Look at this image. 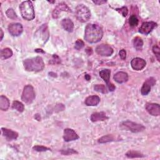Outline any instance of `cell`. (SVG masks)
Segmentation results:
<instances>
[{"label": "cell", "mask_w": 160, "mask_h": 160, "mask_svg": "<svg viewBox=\"0 0 160 160\" xmlns=\"http://www.w3.org/2000/svg\"><path fill=\"white\" fill-rule=\"evenodd\" d=\"M116 11L121 14H122V15L124 17H126L128 13V10L127 7H123L121 8H117Z\"/></svg>", "instance_id": "cell-35"}, {"label": "cell", "mask_w": 160, "mask_h": 160, "mask_svg": "<svg viewBox=\"0 0 160 160\" xmlns=\"http://www.w3.org/2000/svg\"><path fill=\"white\" fill-rule=\"evenodd\" d=\"M49 31L47 24H44L40 26L34 34L36 42L42 46H43L47 43L49 39Z\"/></svg>", "instance_id": "cell-4"}, {"label": "cell", "mask_w": 160, "mask_h": 160, "mask_svg": "<svg viewBox=\"0 0 160 160\" xmlns=\"http://www.w3.org/2000/svg\"><path fill=\"white\" fill-rule=\"evenodd\" d=\"M110 74H111V71L108 69H103L100 72V77L106 83V85L108 87L109 90L110 91H114L116 89V87L113 84L109 83Z\"/></svg>", "instance_id": "cell-9"}, {"label": "cell", "mask_w": 160, "mask_h": 160, "mask_svg": "<svg viewBox=\"0 0 160 160\" xmlns=\"http://www.w3.org/2000/svg\"><path fill=\"white\" fill-rule=\"evenodd\" d=\"M153 52L155 55L158 61H160V49L158 46L155 45L153 47Z\"/></svg>", "instance_id": "cell-33"}, {"label": "cell", "mask_w": 160, "mask_h": 160, "mask_svg": "<svg viewBox=\"0 0 160 160\" xmlns=\"http://www.w3.org/2000/svg\"><path fill=\"white\" fill-rule=\"evenodd\" d=\"M35 51L37 52V53H45V52L42 50H41V49H36V50H35Z\"/></svg>", "instance_id": "cell-42"}, {"label": "cell", "mask_w": 160, "mask_h": 160, "mask_svg": "<svg viewBox=\"0 0 160 160\" xmlns=\"http://www.w3.org/2000/svg\"><path fill=\"white\" fill-rule=\"evenodd\" d=\"M86 52H87V53L88 55H91L93 53L92 48H88L86 50Z\"/></svg>", "instance_id": "cell-39"}, {"label": "cell", "mask_w": 160, "mask_h": 160, "mask_svg": "<svg viewBox=\"0 0 160 160\" xmlns=\"http://www.w3.org/2000/svg\"><path fill=\"white\" fill-rule=\"evenodd\" d=\"M13 55V51L10 48H6L3 49L0 53V56L2 60H7L11 58Z\"/></svg>", "instance_id": "cell-23"}, {"label": "cell", "mask_w": 160, "mask_h": 160, "mask_svg": "<svg viewBox=\"0 0 160 160\" xmlns=\"http://www.w3.org/2000/svg\"><path fill=\"white\" fill-rule=\"evenodd\" d=\"M94 90L99 93H101L103 94H106L108 93L107 89L106 87L103 85H96L94 87Z\"/></svg>", "instance_id": "cell-28"}, {"label": "cell", "mask_w": 160, "mask_h": 160, "mask_svg": "<svg viewBox=\"0 0 160 160\" xmlns=\"http://www.w3.org/2000/svg\"><path fill=\"white\" fill-rule=\"evenodd\" d=\"M96 52L102 56H110L113 53V50L108 45L102 44L96 47Z\"/></svg>", "instance_id": "cell-8"}, {"label": "cell", "mask_w": 160, "mask_h": 160, "mask_svg": "<svg viewBox=\"0 0 160 160\" xmlns=\"http://www.w3.org/2000/svg\"><path fill=\"white\" fill-rule=\"evenodd\" d=\"M103 36L102 28L98 24H88L85 32V39L90 43H96L99 42Z\"/></svg>", "instance_id": "cell-1"}, {"label": "cell", "mask_w": 160, "mask_h": 160, "mask_svg": "<svg viewBox=\"0 0 160 160\" xmlns=\"http://www.w3.org/2000/svg\"><path fill=\"white\" fill-rule=\"evenodd\" d=\"M146 64V62L142 58H135L132 60L131 62V67L133 69L136 71L142 70Z\"/></svg>", "instance_id": "cell-16"}, {"label": "cell", "mask_w": 160, "mask_h": 160, "mask_svg": "<svg viewBox=\"0 0 160 160\" xmlns=\"http://www.w3.org/2000/svg\"><path fill=\"white\" fill-rule=\"evenodd\" d=\"M100 102V98L98 96H90L87 98L85 100V104L87 106H97Z\"/></svg>", "instance_id": "cell-20"}, {"label": "cell", "mask_w": 160, "mask_h": 160, "mask_svg": "<svg viewBox=\"0 0 160 160\" xmlns=\"http://www.w3.org/2000/svg\"><path fill=\"white\" fill-rule=\"evenodd\" d=\"M9 33L13 36H20L23 31V28L21 24L18 23H13L8 26Z\"/></svg>", "instance_id": "cell-10"}, {"label": "cell", "mask_w": 160, "mask_h": 160, "mask_svg": "<svg viewBox=\"0 0 160 160\" xmlns=\"http://www.w3.org/2000/svg\"><path fill=\"white\" fill-rule=\"evenodd\" d=\"M33 149L36 151H38V152H43V151H48V150H51L50 148H47V147H45L44 146H39V145H36V146H34Z\"/></svg>", "instance_id": "cell-32"}, {"label": "cell", "mask_w": 160, "mask_h": 160, "mask_svg": "<svg viewBox=\"0 0 160 160\" xmlns=\"http://www.w3.org/2000/svg\"><path fill=\"white\" fill-rule=\"evenodd\" d=\"M12 107L13 109L17 110L18 111L22 113L24 111V105L22 103L18 101H14L13 102V104H12Z\"/></svg>", "instance_id": "cell-25"}, {"label": "cell", "mask_w": 160, "mask_h": 160, "mask_svg": "<svg viewBox=\"0 0 160 160\" xmlns=\"http://www.w3.org/2000/svg\"><path fill=\"white\" fill-rule=\"evenodd\" d=\"M61 153L63 155H71L73 154H78V152L73 149H67L64 150H61Z\"/></svg>", "instance_id": "cell-34"}, {"label": "cell", "mask_w": 160, "mask_h": 160, "mask_svg": "<svg viewBox=\"0 0 160 160\" xmlns=\"http://www.w3.org/2000/svg\"><path fill=\"white\" fill-rule=\"evenodd\" d=\"M10 107V101L5 96H0V109L3 111H7Z\"/></svg>", "instance_id": "cell-22"}, {"label": "cell", "mask_w": 160, "mask_h": 160, "mask_svg": "<svg viewBox=\"0 0 160 160\" xmlns=\"http://www.w3.org/2000/svg\"><path fill=\"white\" fill-rule=\"evenodd\" d=\"M0 31H1V33H2V37H1V40L3 39V36H4V33H3V29L1 28V29H0Z\"/></svg>", "instance_id": "cell-43"}, {"label": "cell", "mask_w": 160, "mask_h": 160, "mask_svg": "<svg viewBox=\"0 0 160 160\" xmlns=\"http://www.w3.org/2000/svg\"><path fill=\"white\" fill-rule=\"evenodd\" d=\"M93 3L97 5H101L106 3V1H100V0H97V1H93Z\"/></svg>", "instance_id": "cell-38"}, {"label": "cell", "mask_w": 160, "mask_h": 160, "mask_svg": "<svg viewBox=\"0 0 160 160\" xmlns=\"http://www.w3.org/2000/svg\"><path fill=\"white\" fill-rule=\"evenodd\" d=\"M114 140V138L113 135H108L103 136L101 138H100L98 140V143H106L113 141Z\"/></svg>", "instance_id": "cell-26"}, {"label": "cell", "mask_w": 160, "mask_h": 160, "mask_svg": "<svg viewBox=\"0 0 160 160\" xmlns=\"http://www.w3.org/2000/svg\"><path fill=\"white\" fill-rule=\"evenodd\" d=\"M23 65L25 69L28 71L39 72L42 71L45 68V63L43 58L40 56L24 60Z\"/></svg>", "instance_id": "cell-2"}, {"label": "cell", "mask_w": 160, "mask_h": 160, "mask_svg": "<svg viewBox=\"0 0 160 160\" xmlns=\"http://www.w3.org/2000/svg\"><path fill=\"white\" fill-rule=\"evenodd\" d=\"M85 77V79L87 80V81H90V80L91 79V76L89 74H86Z\"/></svg>", "instance_id": "cell-41"}, {"label": "cell", "mask_w": 160, "mask_h": 160, "mask_svg": "<svg viewBox=\"0 0 160 160\" xmlns=\"http://www.w3.org/2000/svg\"><path fill=\"white\" fill-rule=\"evenodd\" d=\"M138 19L137 18V17L135 15H132L130 16V19H129V24L132 27H135L137 26L138 24Z\"/></svg>", "instance_id": "cell-29"}, {"label": "cell", "mask_w": 160, "mask_h": 160, "mask_svg": "<svg viewBox=\"0 0 160 160\" xmlns=\"http://www.w3.org/2000/svg\"><path fill=\"white\" fill-rule=\"evenodd\" d=\"M122 125L133 133H139L145 130V127L142 125H140L130 121L124 122L122 123Z\"/></svg>", "instance_id": "cell-7"}, {"label": "cell", "mask_w": 160, "mask_h": 160, "mask_svg": "<svg viewBox=\"0 0 160 160\" xmlns=\"http://www.w3.org/2000/svg\"><path fill=\"white\" fill-rule=\"evenodd\" d=\"M146 109L152 116H159L160 115V106L157 103H148L146 104Z\"/></svg>", "instance_id": "cell-15"}, {"label": "cell", "mask_w": 160, "mask_h": 160, "mask_svg": "<svg viewBox=\"0 0 160 160\" xmlns=\"http://www.w3.org/2000/svg\"><path fill=\"white\" fill-rule=\"evenodd\" d=\"M119 56L121 58L122 60H125L127 58V53L126 51L125 50H120L119 53Z\"/></svg>", "instance_id": "cell-37"}, {"label": "cell", "mask_w": 160, "mask_h": 160, "mask_svg": "<svg viewBox=\"0 0 160 160\" xmlns=\"http://www.w3.org/2000/svg\"><path fill=\"white\" fill-rule=\"evenodd\" d=\"M6 14H7V16L10 18V19H12V20H15L17 18V15L15 13V11H14L13 9L12 8H9L7 12H6Z\"/></svg>", "instance_id": "cell-30"}, {"label": "cell", "mask_w": 160, "mask_h": 160, "mask_svg": "<svg viewBox=\"0 0 160 160\" xmlns=\"http://www.w3.org/2000/svg\"><path fill=\"white\" fill-rule=\"evenodd\" d=\"M156 83V79L154 78H149L144 83L141 89V93L143 96L147 95L151 91V88Z\"/></svg>", "instance_id": "cell-12"}, {"label": "cell", "mask_w": 160, "mask_h": 160, "mask_svg": "<svg viewBox=\"0 0 160 160\" xmlns=\"http://www.w3.org/2000/svg\"><path fill=\"white\" fill-rule=\"evenodd\" d=\"M20 13L22 17L28 21L33 20L35 17L34 10L31 2L26 1L23 2L20 5Z\"/></svg>", "instance_id": "cell-3"}, {"label": "cell", "mask_w": 160, "mask_h": 160, "mask_svg": "<svg viewBox=\"0 0 160 160\" xmlns=\"http://www.w3.org/2000/svg\"><path fill=\"white\" fill-rule=\"evenodd\" d=\"M84 46H85V43L82 41V39H78L75 43L74 48L77 50H79L82 49L84 47Z\"/></svg>", "instance_id": "cell-31"}, {"label": "cell", "mask_w": 160, "mask_h": 160, "mask_svg": "<svg viewBox=\"0 0 160 160\" xmlns=\"http://www.w3.org/2000/svg\"><path fill=\"white\" fill-rule=\"evenodd\" d=\"M133 45L137 51H141L143 47V42L141 38L136 37L134 39Z\"/></svg>", "instance_id": "cell-24"}, {"label": "cell", "mask_w": 160, "mask_h": 160, "mask_svg": "<svg viewBox=\"0 0 160 160\" xmlns=\"http://www.w3.org/2000/svg\"><path fill=\"white\" fill-rule=\"evenodd\" d=\"M61 25L64 29L68 32H72L74 29V23L69 18L63 20L61 21Z\"/></svg>", "instance_id": "cell-21"}, {"label": "cell", "mask_w": 160, "mask_h": 160, "mask_svg": "<svg viewBox=\"0 0 160 160\" xmlns=\"http://www.w3.org/2000/svg\"><path fill=\"white\" fill-rule=\"evenodd\" d=\"M76 18L82 23L88 21L91 17V12L89 8L85 5L81 4L76 8Z\"/></svg>", "instance_id": "cell-5"}, {"label": "cell", "mask_w": 160, "mask_h": 160, "mask_svg": "<svg viewBox=\"0 0 160 160\" xmlns=\"http://www.w3.org/2000/svg\"><path fill=\"white\" fill-rule=\"evenodd\" d=\"M114 81L118 83H124L128 82V75L127 73L123 71H119L116 73L113 77Z\"/></svg>", "instance_id": "cell-17"}, {"label": "cell", "mask_w": 160, "mask_h": 160, "mask_svg": "<svg viewBox=\"0 0 160 160\" xmlns=\"http://www.w3.org/2000/svg\"><path fill=\"white\" fill-rule=\"evenodd\" d=\"M156 26L157 24L155 22H144L140 28V33L143 34H148Z\"/></svg>", "instance_id": "cell-13"}, {"label": "cell", "mask_w": 160, "mask_h": 160, "mask_svg": "<svg viewBox=\"0 0 160 160\" xmlns=\"http://www.w3.org/2000/svg\"><path fill=\"white\" fill-rule=\"evenodd\" d=\"M34 118H35L36 120H38V121H41V116H40V115L38 114H35Z\"/></svg>", "instance_id": "cell-40"}, {"label": "cell", "mask_w": 160, "mask_h": 160, "mask_svg": "<svg viewBox=\"0 0 160 160\" xmlns=\"http://www.w3.org/2000/svg\"><path fill=\"white\" fill-rule=\"evenodd\" d=\"M63 11H67V12H71V9L68 7V6L64 3H59L55 10L53 11L52 16L54 19H57L59 18L60 15Z\"/></svg>", "instance_id": "cell-11"}, {"label": "cell", "mask_w": 160, "mask_h": 160, "mask_svg": "<svg viewBox=\"0 0 160 160\" xmlns=\"http://www.w3.org/2000/svg\"><path fill=\"white\" fill-rule=\"evenodd\" d=\"M79 138V136L77 133L72 129L66 128L64 130L63 139L66 142H69L71 141L76 140Z\"/></svg>", "instance_id": "cell-14"}, {"label": "cell", "mask_w": 160, "mask_h": 160, "mask_svg": "<svg viewBox=\"0 0 160 160\" xmlns=\"http://www.w3.org/2000/svg\"><path fill=\"white\" fill-rule=\"evenodd\" d=\"M126 156L129 158H143L144 155L140 152L135 151H129L127 154Z\"/></svg>", "instance_id": "cell-27"}, {"label": "cell", "mask_w": 160, "mask_h": 160, "mask_svg": "<svg viewBox=\"0 0 160 160\" xmlns=\"http://www.w3.org/2000/svg\"><path fill=\"white\" fill-rule=\"evenodd\" d=\"M61 63V60L59 58L58 56H57L56 55H54L53 56V58L52 60H51L50 61V63L52 64H60Z\"/></svg>", "instance_id": "cell-36"}, {"label": "cell", "mask_w": 160, "mask_h": 160, "mask_svg": "<svg viewBox=\"0 0 160 160\" xmlns=\"http://www.w3.org/2000/svg\"><path fill=\"white\" fill-rule=\"evenodd\" d=\"M2 131L3 136L6 137L8 140H16L18 136V133L14 131H12L11 130H9L5 128H2Z\"/></svg>", "instance_id": "cell-18"}, {"label": "cell", "mask_w": 160, "mask_h": 160, "mask_svg": "<svg viewBox=\"0 0 160 160\" xmlns=\"http://www.w3.org/2000/svg\"><path fill=\"white\" fill-rule=\"evenodd\" d=\"M107 119H108V118L106 116V113L104 112L94 113L91 116V120L93 122L104 121V120Z\"/></svg>", "instance_id": "cell-19"}, {"label": "cell", "mask_w": 160, "mask_h": 160, "mask_svg": "<svg viewBox=\"0 0 160 160\" xmlns=\"http://www.w3.org/2000/svg\"><path fill=\"white\" fill-rule=\"evenodd\" d=\"M35 98V93L33 87L30 85H26L23 89L21 96V100L23 102L27 104L31 103Z\"/></svg>", "instance_id": "cell-6"}]
</instances>
